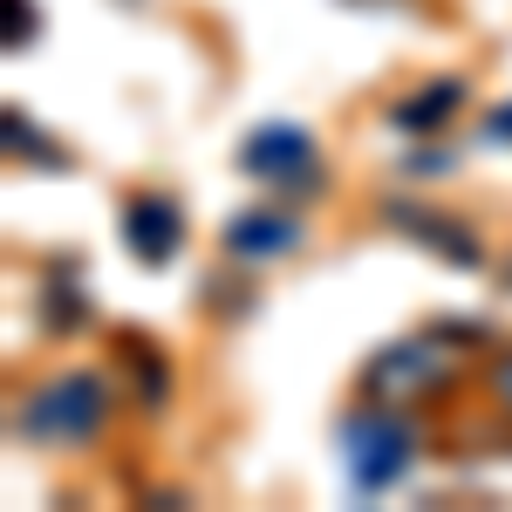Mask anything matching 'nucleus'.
Listing matches in <instances>:
<instances>
[{
    "mask_svg": "<svg viewBox=\"0 0 512 512\" xmlns=\"http://www.w3.org/2000/svg\"><path fill=\"white\" fill-rule=\"evenodd\" d=\"M123 246L144 260V267H164V260H178V246H185V212H178V198L171 192H137L123 205Z\"/></svg>",
    "mask_w": 512,
    "mask_h": 512,
    "instance_id": "423d86ee",
    "label": "nucleus"
},
{
    "mask_svg": "<svg viewBox=\"0 0 512 512\" xmlns=\"http://www.w3.org/2000/svg\"><path fill=\"white\" fill-rule=\"evenodd\" d=\"M485 137H492V144H512V103H499V110L485 117Z\"/></svg>",
    "mask_w": 512,
    "mask_h": 512,
    "instance_id": "9b49d317",
    "label": "nucleus"
},
{
    "mask_svg": "<svg viewBox=\"0 0 512 512\" xmlns=\"http://www.w3.org/2000/svg\"><path fill=\"white\" fill-rule=\"evenodd\" d=\"M465 110V82L458 76H437V82H424L417 96H403L390 110V123L403 130V137H431V130H444V123Z\"/></svg>",
    "mask_w": 512,
    "mask_h": 512,
    "instance_id": "6e6552de",
    "label": "nucleus"
},
{
    "mask_svg": "<svg viewBox=\"0 0 512 512\" xmlns=\"http://www.w3.org/2000/svg\"><path fill=\"white\" fill-rule=\"evenodd\" d=\"M239 171L246 178H260V185H274V192H308L321 198L328 192V171L315 158V137L301 130V123H260L246 144H239Z\"/></svg>",
    "mask_w": 512,
    "mask_h": 512,
    "instance_id": "7ed1b4c3",
    "label": "nucleus"
},
{
    "mask_svg": "<svg viewBox=\"0 0 512 512\" xmlns=\"http://www.w3.org/2000/svg\"><path fill=\"white\" fill-rule=\"evenodd\" d=\"M485 396H492V403L512 417V349H499L492 362H485Z\"/></svg>",
    "mask_w": 512,
    "mask_h": 512,
    "instance_id": "9d476101",
    "label": "nucleus"
},
{
    "mask_svg": "<svg viewBox=\"0 0 512 512\" xmlns=\"http://www.w3.org/2000/svg\"><path fill=\"white\" fill-rule=\"evenodd\" d=\"M301 239H308V226H301L287 205H253V212H233V219H226L219 246H226L233 260H246V267H260V260H287Z\"/></svg>",
    "mask_w": 512,
    "mask_h": 512,
    "instance_id": "39448f33",
    "label": "nucleus"
},
{
    "mask_svg": "<svg viewBox=\"0 0 512 512\" xmlns=\"http://www.w3.org/2000/svg\"><path fill=\"white\" fill-rule=\"evenodd\" d=\"M103 424H110V376L96 369H62L14 410V437H28L41 451H82L103 437Z\"/></svg>",
    "mask_w": 512,
    "mask_h": 512,
    "instance_id": "f257e3e1",
    "label": "nucleus"
},
{
    "mask_svg": "<svg viewBox=\"0 0 512 512\" xmlns=\"http://www.w3.org/2000/svg\"><path fill=\"white\" fill-rule=\"evenodd\" d=\"M417 465V431L396 417V403H376L362 396L349 417H342V472H349V492L362 499H383L396 492Z\"/></svg>",
    "mask_w": 512,
    "mask_h": 512,
    "instance_id": "f03ea898",
    "label": "nucleus"
},
{
    "mask_svg": "<svg viewBox=\"0 0 512 512\" xmlns=\"http://www.w3.org/2000/svg\"><path fill=\"white\" fill-rule=\"evenodd\" d=\"M7 144H14V158L41 164V171H62V164H69V151L48 144V137L35 130V117H21V110H7Z\"/></svg>",
    "mask_w": 512,
    "mask_h": 512,
    "instance_id": "1a4fd4ad",
    "label": "nucleus"
},
{
    "mask_svg": "<svg viewBox=\"0 0 512 512\" xmlns=\"http://www.w3.org/2000/svg\"><path fill=\"white\" fill-rule=\"evenodd\" d=\"M383 219H390L403 239H417V246L444 253L451 267H485V246L472 239V226H458V219H444V212H424V205H403V198H390V205H383Z\"/></svg>",
    "mask_w": 512,
    "mask_h": 512,
    "instance_id": "0eeeda50",
    "label": "nucleus"
},
{
    "mask_svg": "<svg viewBox=\"0 0 512 512\" xmlns=\"http://www.w3.org/2000/svg\"><path fill=\"white\" fill-rule=\"evenodd\" d=\"M451 369H458L451 342H437V335H410V342H390V349L362 369V396H376V403H410V396L444 390Z\"/></svg>",
    "mask_w": 512,
    "mask_h": 512,
    "instance_id": "20e7f679",
    "label": "nucleus"
}]
</instances>
